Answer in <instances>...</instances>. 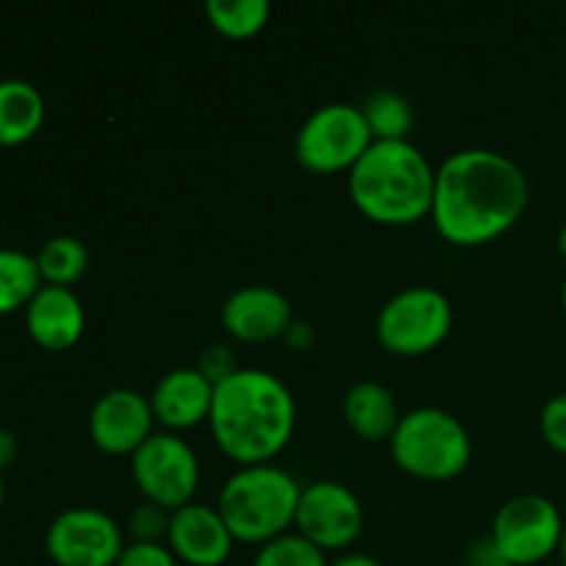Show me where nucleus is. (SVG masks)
<instances>
[{"label":"nucleus","instance_id":"obj_1","mask_svg":"<svg viewBox=\"0 0 566 566\" xmlns=\"http://www.w3.org/2000/svg\"><path fill=\"white\" fill-rule=\"evenodd\" d=\"M531 186L523 166L497 149L451 153L437 169L431 216L442 238L475 247L503 235L528 208Z\"/></svg>","mask_w":566,"mask_h":566},{"label":"nucleus","instance_id":"obj_2","mask_svg":"<svg viewBox=\"0 0 566 566\" xmlns=\"http://www.w3.org/2000/svg\"><path fill=\"white\" fill-rule=\"evenodd\" d=\"M208 420L227 457L243 464L269 462L291 440L296 398L271 370L238 368L216 385Z\"/></svg>","mask_w":566,"mask_h":566},{"label":"nucleus","instance_id":"obj_3","mask_svg":"<svg viewBox=\"0 0 566 566\" xmlns=\"http://www.w3.org/2000/svg\"><path fill=\"white\" fill-rule=\"evenodd\" d=\"M437 169L409 138L370 142L348 169V193L368 219L409 224L431 213Z\"/></svg>","mask_w":566,"mask_h":566},{"label":"nucleus","instance_id":"obj_4","mask_svg":"<svg viewBox=\"0 0 566 566\" xmlns=\"http://www.w3.org/2000/svg\"><path fill=\"white\" fill-rule=\"evenodd\" d=\"M302 484L276 464L258 462L238 468L219 492V512L241 542H263L285 534L296 520Z\"/></svg>","mask_w":566,"mask_h":566},{"label":"nucleus","instance_id":"obj_5","mask_svg":"<svg viewBox=\"0 0 566 566\" xmlns=\"http://www.w3.org/2000/svg\"><path fill=\"white\" fill-rule=\"evenodd\" d=\"M390 448L396 462L420 479H453L468 468L473 453L462 420L440 407H418L401 415Z\"/></svg>","mask_w":566,"mask_h":566},{"label":"nucleus","instance_id":"obj_6","mask_svg":"<svg viewBox=\"0 0 566 566\" xmlns=\"http://www.w3.org/2000/svg\"><path fill=\"white\" fill-rule=\"evenodd\" d=\"M453 324V307L431 285H409L392 293L376 315V335L392 354L415 357L440 346Z\"/></svg>","mask_w":566,"mask_h":566},{"label":"nucleus","instance_id":"obj_7","mask_svg":"<svg viewBox=\"0 0 566 566\" xmlns=\"http://www.w3.org/2000/svg\"><path fill=\"white\" fill-rule=\"evenodd\" d=\"M374 136L359 105L326 103L298 127L296 158L313 171L352 169Z\"/></svg>","mask_w":566,"mask_h":566},{"label":"nucleus","instance_id":"obj_8","mask_svg":"<svg viewBox=\"0 0 566 566\" xmlns=\"http://www.w3.org/2000/svg\"><path fill=\"white\" fill-rule=\"evenodd\" d=\"M564 525L562 512L551 497L520 492L501 503L492 517V539L514 566H528L562 551Z\"/></svg>","mask_w":566,"mask_h":566},{"label":"nucleus","instance_id":"obj_9","mask_svg":"<svg viewBox=\"0 0 566 566\" xmlns=\"http://www.w3.org/2000/svg\"><path fill=\"white\" fill-rule=\"evenodd\" d=\"M133 457V479L147 501L166 509H180L193 501L199 484V457L191 442L175 431H153Z\"/></svg>","mask_w":566,"mask_h":566},{"label":"nucleus","instance_id":"obj_10","mask_svg":"<svg viewBox=\"0 0 566 566\" xmlns=\"http://www.w3.org/2000/svg\"><path fill=\"white\" fill-rule=\"evenodd\" d=\"M44 547L59 566H114L125 551L122 528L94 506L64 509L50 523Z\"/></svg>","mask_w":566,"mask_h":566},{"label":"nucleus","instance_id":"obj_11","mask_svg":"<svg viewBox=\"0 0 566 566\" xmlns=\"http://www.w3.org/2000/svg\"><path fill=\"white\" fill-rule=\"evenodd\" d=\"M363 503L340 481H313L302 486L296 506V528L321 551H340L363 531Z\"/></svg>","mask_w":566,"mask_h":566},{"label":"nucleus","instance_id":"obj_12","mask_svg":"<svg viewBox=\"0 0 566 566\" xmlns=\"http://www.w3.org/2000/svg\"><path fill=\"white\" fill-rule=\"evenodd\" d=\"M155 409L144 392L133 387H114L94 401L88 431L97 448L108 453H133L153 434Z\"/></svg>","mask_w":566,"mask_h":566},{"label":"nucleus","instance_id":"obj_13","mask_svg":"<svg viewBox=\"0 0 566 566\" xmlns=\"http://www.w3.org/2000/svg\"><path fill=\"white\" fill-rule=\"evenodd\" d=\"M221 324L232 337L247 343L285 337L293 324L291 298L274 285H247L227 296L221 307Z\"/></svg>","mask_w":566,"mask_h":566},{"label":"nucleus","instance_id":"obj_14","mask_svg":"<svg viewBox=\"0 0 566 566\" xmlns=\"http://www.w3.org/2000/svg\"><path fill=\"white\" fill-rule=\"evenodd\" d=\"M166 539H169L175 556L182 562L191 566H219L230 558L235 536L221 517L219 506L191 501L171 512Z\"/></svg>","mask_w":566,"mask_h":566},{"label":"nucleus","instance_id":"obj_15","mask_svg":"<svg viewBox=\"0 0 566 566\" xmlns=\"http://www.w3.org/2000/svg\"><path fill=\"white\" fill-rule=\"evenodd\" d=\"M216 385L193 365V368H175L158 379L153 390L155 420L166 429H191L210 418Z\"/></svg>","mask_w":566,"mask_h":566},{"label":"nucleus","instance_id":"obj_16","mask_svg":"<svg viewBox=\"0 0 566 566\" xmlns=\"http://www.w3.org/2000/svg\"><path fill=\"white\" fill-rule=\"evenodd\" d=\"M25 324L33 340L44 348H70L86 326V310L75 291L44 282L25 307Z\"/></svg>","mask_w":566,"mask_h":566},{"label":"nucleus","instance_id":"obj_17","mask_svg":"<svg viewBox=\"0 0 566 566\" xmlns=\"http://www.w3.org/2000/svg\"><path fill=\"white\" fill-rule=\"evenodd\" d=\"M343 418L365 440H390L401 412L392 390L381 381H354L343 396Z\"/></svg>","mask_w":566,"mask_h":566},{"label":"nucleus","instance_id":"obj_18","mask_svg":"<svg viewBox=\"0 0 566 566\" xmlns=\"http://www.w3.org/2000/svg\"><path fill=\"white\" fill-rule=\"evenodd\" d=\"M44 122V97L22 77L0 81V144L14 147L28 142Z\"/></svg>","mask_w":566,"mask_h":566},{"label":"nucleus","instance_id":"obj_19","mask_svg":"<svg viewBox=\"0 0 566 566\" xmlns=\"http://www.w3.org/2000/svg\"><path fill=\"white\" fill-rule=\"evenodd\" d=\"M374 142H401L415 127V108L396 88H376L359 105Z\"/></svg>","mask_w":566,"mask_h":566},{"label":"nucleus","instance_id":"obj_20","mask_svg":"<svg viewBox=\"0 0 566 566\" xmlns=\"http://www.w3.org/2000/svg\"><path fill=\"white\" fill-rule=\"evenodd\" d=\"M42 287L36 258L22 249H0V315L28 307Z\"/></svg>","mask_w":566,"mask_h":566},{"label":"nucleus","instance_id":"obj_21","mask_svg":"<svg viewBox=\"0 0 566 566\" xmlns=\"http://www.w3.org/2000/svg\"><path fill=\"white\" fill-rule=\"evenodd\" d=\"M39 274L48 285H64L81 280L88 269V249L75 235H53L42 243L36 254Z\"/></svg>","mask_w":566,"mask_h":566},{"label":"nucleus","instance_id":"obj_22","mask_svg":"<svg viewBox=\"0 0 566 566\" xmlns=\"http://www.w3.org/2000/svg\"><path fill=\"white\" fill-rule=\"evenodd\" d=\"M205 11L216 31L243 39L258 33L269 22L271 3L269 0H208Z\"/></svg>","mask_w":566,"mask_h":566},{"label":"nucleus","instance_id":"obj_23","mask_svg":"<svg viewBox=\"0 0 566 566\" xmlns=\"http://www.w3.org/2000/svg\"><path fill=\"white\" fill-rule=\"evenodd\" d=\"M252 566H329V562H326V551H321L307 536L298 531L296 534L285 531L260 545Z\"/></svg>","mask_w":566,"mask_h":566},{"label":"nucleus","instance_id":"obj_24","mask_svg":"<svg viewBox=\"0 0 566 566\" xmlns=\"http://www.w3.org/2000/svg\"><path fill=\"white\" fill-rule=\"evenodd\" d=\"M169 509L155 501H147V497L136 503L130 514H127V531H130L133 542H160L164 536H169Z\"/></svg>","mask_w":566,"mask_h":566},{"label":"nucleus","instance_id":"obj_25","mask_svg":"<svg viewBox=\"0 0 566 566\" xmlns=\"http://www.w3.org/2000/svg\"><path fill=\"white\" fill-rule=\"evenodd\" d=\"M539 426L547 446L556 448L558 453H566V390L547 398L539 415Z\"/></svg>","mask_w":566,"mask_h":566},{"label":"nucleus","instance_id":"obj_26","mask_svg":"<svg viewBox=\"0 0 566 566\" xmlns=\"http://www.w3.org/2000/svg\"><path fill=\"white\" fill-rule=\"evenodd\" d=\"M116 566H177V556L164 542H130Z\"/></svg>","mask_w":566,"mask_h":566},{"label":"nucleus","instance_id":"obj_27","mask_svg":"<svg viewBox=\"0 0 566 566\" xmlns=\"http://www.w3.org/2000/svg\"><path fill=\"white\" fill-rule=\"evenodd\" d=\"M197 368L202 370L213 385H219L227 376L235 374L241 365L235 363V354H232V348L227 346V343H210V346H205L202 354H199Z\"/></svg>","mask_w":566,"mask_h":566},{"label":"nucleus","instance_id":"obj_28","mask_svg":"<svg viewBox=\"0 0 566 566\" xmlns=\"http://www.w3.org/2000/svg\"><path fill=\"white\" fill-rule=\"evenodd\" d=\"M464 566H514L506 556L501 553V547L495 545V539L490 536H479L468 545L464 551Z\"/></svg>","mask_w":566,"mask_h":566},{"label":"nucleus","instance_id":"obj_29","mask_svg":"<svg viewBox=\"0 0 566 566\" xmlns=\"http://www.w3.org/2000/svg\"><path fill=\"white\" fill-rule=\"evenodd\" d=\"M285 340L291 348H307L313 343V326L304 321H293L285 332Z\"/></svg>","mask_w":566,"mask_h":566},{"label":"nucleus","instance_id":"obj_30","mask_svg":"<svg viewBox=\"0 0 566 566\" xmlns=\"http://www.w3.org/2000/svg\"><path fill=\"white\" fill-rule=\"evenodd\" d=\"M17 459V437L9 429H0V473Z\"/></svg>","mask_w":566,"mask_h":566},{"label":"nucleus","instance_id":"obj_31","mask_svg":"<svg viewBox=\"0 0 566 566\" xmlns=\"http://www.w3.org/2000/svg\"><path fill=\"white\" fill-rule=\"evenodd\" d=\"M329 566H381V562H376L368 553H340L337 558H332Z\"/></svg>","mask_w":566,"mask_h":566},{"label":"nucleus","instance_id":"obj_32","mask_svg":"<svg viewBox=\"0 0 566 566\" xmlns=\"http://www.w3.org/2000/svg\"><path fill=\"white\" fill-rule=\"evenodd\" d=\"M558 252L566 258V221L562 224V230H558Z\"/></svg>","mask_w":566,"mask_h":566},{"label":"nucleus","instance_id":"obj_33","mask_svg":"<svg viewBox=\"0 0 566 566\" xmlns=\"http://www.w3.org/2000/svg\"><path fill=\"white\" fill-rule=\"evenodd\" d=\"M562 564L566 566V525H564V536H562Z\"/></svg>","mask_w":566,"mask_h":566},{"label":"nucleus","instance_id":"obj_34","mask_svg":"<svg viewBox=\"0 0 566 566\" xmlns=\"http://www.w3.org/2000/svg\"><path fill=\"white\" fill-rule=\"evenodd\" d=\"M562 304H564V310H566V280H564V287H562Z\"/></svg>","mask_w":566,"mask_h":566},{"label":"nucleus","instance_id":"obj_35","mask_svg":"<svg viewBox=\"0 0 566 566\" xmlns=\"http://www.w3.org/2000/svg\"><path fill=\"white\" fill-rule=\"evenodd\" d=\"M0 503H3V475H0Z\"/></svg>","mask_w":566,"mask_h":566},{"label":"nucleus","instance_id":"obj_36","mask_svg":"<svg viewBox=\"0 0 566 566\" xmlns=\"http://www.w3.org/2000/svg\"><path fill=\"white\" fill-rule=\"evenodd\" d=\"M556 566H564V564H556Z\"/></svg>","mask_w":566,"mask_h":566}]
</instances>
